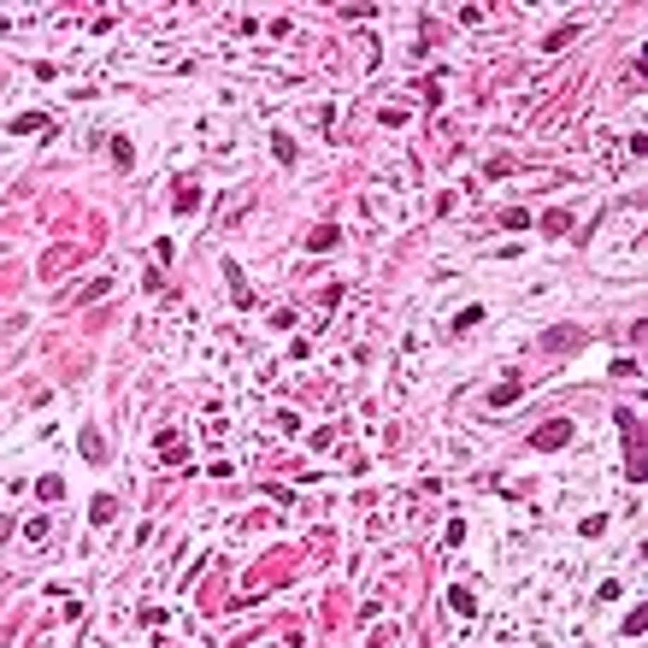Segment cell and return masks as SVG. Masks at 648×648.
Masks as SVG:
<instances>
[{
  "label": "cell",
  "mask_w": 648,
  "mask_h": 648,
  "mask_svg": "<svg viewBox=\"0 0 648 648\" xmlns=\"http://www.w3.org/2000/svg\"><path fill=\"white\" fill-rule=\"evenodd\" d=\"M448 601H454V613H477V601H472V589H454V595H448Z\"/></svg>",
  "instance_id": "5"
},
{
  "label": "cell",
  "mask_w": 648,
  "mask_h": 648,
  "mask_svg": "<svg viewBox=\"0 0 648 648\" xmlns=\"http://www.w3.org/2000/svg\"><path fill=\"white\" fill-rule=\"evenodd\" d=\"M566 436H572V419H554V424H542L537 436H530V448H560Z\"/></svg>",
  "instance_id": "1"
},
{
  "label": "cell",
  "mask_w": 648,
  "mask_h": 648,
  "mask_svg": "<svg viewBox=\"0 0 648 648\" xmlns=\"http://www.w3.org/2000/svg\"><path fill=\"white\" fill-rule=\"evenodd\" d=\"M89 519H94V525H112V519H118V501H112V495H94V501H89Z\"/></svg>",
  "instance_id": "2"
},
{
  "label": "cell",
  "mask_w": 648,
  "mask_h": 648,
  "mask_svg": "<svg viewBox=\"0 0 648 648\" xmlns=\"http://www.w3.org/2000/svg\"><path fill=\"white\" fill-rule=\"evenodd\" d=\"M82 454H89V460L106 454V448H101V430H82Z\"/></svg>",
  "instance_id": "4"
},
{
  "label": "cell",
  "mask_w": 648,
  "mask_h": 648,
  "mask_svg": "<svg viewBox=\"0 0 648 648\" xmlns=\"http://www.w3.org/2000/svg\"><path fill=\"white\" fill-rule=\"evenodd\" d=\"M330 242H336V224H319V230L307 236V247H312V254H319V247H330Z\"/></svg>",
  "instance_id": "3"
}]
</instances>
